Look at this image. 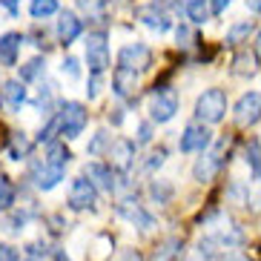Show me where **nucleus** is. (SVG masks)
<instances>
[{
    "instance_id": "obj_1",
    "label": "nucleus",
    "mask_w": 261,
    "mask_h": 261,
    "mask_svg": "<svg viewBox=\"0 0 261 261\" xmlns=\"http://www.w3.org/2000/svg\"><path fill=\"white\" fill-rule=\"evenodd\" d=\"M86 121H89V112H86L84 103L77 100H63L58 107V132L63 138H77L81 132L86 129Z\"/></svg>"
},
{
    "instance_id": "obj_2",
    "label": "nucleus",
    "mask_w": 261,
    "mask_h": 261,
    "mask_svg": "<svg viewBox=\"0 0 261 261\" xmlns=\"http://www.w3.org/2000/svg\"><path fill=\"white\" fill-rule=\"evenodd\" d=\"M213 247H224V250H232V247H238L241 241H244V232H241V227H238L232 218H224V215H218L215 221L207 224V236H204Z\"/></svg>"
},
{
    "instance_id": "obj_3",
    "label": "nucleus",
    "mask_w": 261,
    "mask_h": 261,
    "mask_svg": "<svg viewBox=\"0 0 261 261\" xmlns=\"http://www.w3.org/2000/svg\"><path fill=\"white\" fill-rule=\"evenodd\" d=\"M227 115V95L224 89H207L195 100V118L201 123H218Z\"/></svg>"
},
{
    "instance_id": "obj_4",
    "label": "nucleus",
    "mask_w": 261,
    "mask_h": 261,
    "mask_svg": "<svg viewBox=\"0 0 261 261\" xmlns=\"http://www.w3.org/2000/svg\"><path fill=\"white\" fill-rule=\"evenodd\" d=\"M86 63L92 75H103L109 66V49H107V32H89L86 35Z\"/></svg>"
},
{
    "instance_id": "obj_5",
    "label": "nucleus",
    "mask_w": 261,
    "mask_h": 261,
    "mask_svg": "<svg viewBox=\"0 0 261 261\" xmlns=\"http://www.w3.org/2000/svg\"><path fill=\"white\" fill-rule=\"evenodd\" d=\"M224 149H227V141H218L210 152H201V158L195 161V167H192V175H195L198 184H210L215 178V172H218L221 164H224Z\"/></svg>"
},
{
    "instance_id": "obj_6",
    "label": "nucleus",
    "mask_w": 261,
    "mask_h": 261,
    "mask_svg": "<svg viewBox=\"0 0 261 261\" xmlns=\"http://www.w3.org/2000/svg\"><path fill=\"white\" fill-rule=\"evenodd\" d=\"M178 112V92L172 86H155V95H152V103H149V118L155 123H167L172 121V115Z\"/></svg>"
},
{
    "instance_id": "obj_7",
    "label": "nucleus",
    "mask_w": 261,
    "mask_h": 261,
    "mask_svg": "<svg viewBox=\"0 0 261 261\" xmlns=\"http://www.w3.org/2000/svg\"><path fill=\"white\" fill-rule=\"evenodd\" d=\"M63 175H66V167H55V164L46 161V158L38 161V164H32V169H29L32 184L38 187V190H43V192L55 190V187L63 181Z\"/></svg>"
},
{
    "instance_id": "obj_8",
    "label": "nucleus",
    "mask_w": 261,
    "mask_h": 261,
    "mask_svg": "<svg viewBox=\"0 0 261 261\" xmlns=\"http://www.w3.org/2000/svg\"><path fill=\"white\" fill-rule=\"evenodd\" d=\"M232 115H236L238 126H253V123H258L261 121V92L241 95L236 109H232Z\"/></svg>"
},
{
    "instance_id": "obj_9",
    "label": "nucleus",
    "mask_w": 261,
    "mask_h": 261,
    "mask_svg": "<svg viewBox=\"0 0 261 261\" xmlns=\"http://www.w3.org/2000/svg\"><path fill=\"white\" fill-rule=\"evenodd\" d=\"M210 144H213V135H210V129L204 123H190L181 132V141H178L181 152H207Z\"/></svg>"
},
{
    "instance_id": "obj_10",
    "label": "nucleus",
    "mask_w": 261,
    "mask_h": 261,
    "mask_svg": "<svg viewBox=\"0 0 261 261\" xmlns=\"http://www.w3.org/2000/svg\"><path fill=\"white\" fill-rule=\"evenodd\" d=\"M95 201H98V190H95L92 181L86 175L75 178L69 187V207L72 210H92Z\"/></svg>"
},
{
    "instance_id": "obj_11",
    "label": "nucleus",
    "mask_w": 261,
    "mask_h": 261,
    "mask_svg": "<svg viewBox=\"0 0 261 261\" xmlns=\"http://www.w3.org/2000/svg\"><path fill=\"white\" fill-rule=\"evenodd\" d=\"M149 61H152V52H149V46H144V43H126V46L118 52V66H126V69H146L149 66Z\"/></svg>"
},
{
    "instance_id": "obj_12",
    "label": "nucleus",
    "mask_w": 261,
    "mask_h": 261,
    "mask_svg": "<svg viewBox=\"0 0 261 261\" xmlns=\"http://www.w3.org/2000/svg\"><path fill=\"white\" fill-rule=\"evenodd\" d=\"M115 213L121 215L123 221L135 224V227H141V230H149V227L155 224V218L146 213L135 198H121V201H118V207H115Z\"/></svg>"
},
{
    "instance_id": "obj_13",
    "label": "nucleus",
    "mask_w": 261,
    "mask_h": 261,
    "mask_svg": "<svg viewBox=\"0 0 261 261\" xmlns=\"http://www.w3.org/2000/svg\"><path fill=\"white\" fill-rule=\"evenodd\" d=\"M84 175L95 184V190H103V192H115L118 190V178H115V169L109 164H100V161H92L84 167Z\"/></svg>"
},
{
    "instance_id": "obj_14",
    "label": "nucleus",
    "mask_w": 261,
    "mask_h": 261,
    "mask_svg": "<svg viewBox=\"0 0 261 261\" xmlns=\"http://www.w3.org/2000/svg\"><path fill=\"white\" fill-rule=\"evenodd\" d=\"M112 92L121 100H135V92H138V72L126 69V66H118L112 72Z\"/></svg>"
},
{
    "instance_id": "obj_15",
    "label": "nucleus",
    "mask_w": 261,
    "mask_h": 261,
    "mask_svg": "<svg viewBox=\"0 0 261 261\" xmlns=\"http://www.w3.org/2000/svg\"><path fill=\"white\" fill-rule=\"evenodd\" d=\"M26 103V86L23 81H6L0 86V109L3 112H20Z\"/></svg>"
},
{
    "instance_id": "obj_16",
    "label": "nucleus",
    "mask_w": 261,
    "mask_h": 261,
    "mask_svg": "<svg viewBox=\"0 0 261 261\" xmlns=\"http://www.w3.org/2000/svg\"><path fill=\"white\" fill-rule=\"evenodd\" d=\"M109 158H112V167L126 172L135 164V141H126V138L115 141V144L109 146Z\"/></svg>"
},
{
    "instance_id": "obj_17",
    "label": "nucleus",
    "mask_w": 261,
    "mask_h": 261,
    "mask_svg": "<svg viewBox=\"0 0 261 261\" xmlns=\"http://www.w3.org/2000/svg\"><path fill=\"white\" fill-rule=\"evenodd\" d=\"M138 20L144 26H149L152 32H169L172 29V20H169V15L167 12H161L158 6H138Z\"/></svg>"
},
{
    "instance_id": "obj_18",
    "label": "nucleus",
    "mask_w": 261,
    "mask_h": 261,
    "mask_svg": "<svg viewBox=\"0 0 261 261\" xmlns=\"http://www.w3.org/2000/svg\"><path fill=\"white\" fill-rule=\"evenodd\" d=\"M81 32H84V23L77 20L75 12H61V20H58V38H61L63 46H69L81 38Z\"/></svg>"
},
{
    "instance_id": "obj_19",
    "label": "nucleus",
    "mask_w": 261,
    "mask_h": 261,
    "mask_svg": "<svg viewBox=\"0 0 261 261\" xmlns=\"http://www.w3.org/2000/svg\"><path fill=\"white\" fill-rule=\"evenodd\" d=\"M20 43H23V38H20L17 32H6V35H0V63H3V66H15V63H17Z\"/></svg>"
},
{
    "instance_id": "obj_20",
    "label": "nucleus",
    "mask_w": 261,
    "mask_h": 261,
    "mask_svg": "<svg viewBox=\"0 0 261 261\" xmlns=\"http://www.w3.org/2000/svg\"><path fill=\"white\" fill-rule=\"evenodd\" d=\"M258 72V55L250 52V49H241V52L232 58V75L238 77H253Z\"/></svg>"
},
{
    "instance_id": "obj_21",
    "label": "nucleus",
    "mask_w": 261,
    "mask_h": 261,
    "mask_svg": "<svg viewBox=\"0 0 261 261\" xmlns=\"http://www.w3.org/2000/svg\"><path fill=\"white\" fill-rule=\"evenodd\" d=\"M184 12L192 23H204V20H210V15H213V6H210V0H187Z\"/></svg>"
},
{
    "instance_id": "obj_22",
    "label": "nucleus",
    "mask_w": 261,
    "mask_h": 261,
    "mask_svg": "<svg viewBox=\"0 0 261 261\" xmlns=\"http://www.w3.org/2000/svg\"><path fill=\"white\" fill-rule=\"evenodd\" d=\"M29 149H32V141L26 138L23 132H12V135H9V155H12L15 161H23L26 155H29Z\"/></svg>"
},
{
    "instance_id": "obj_23",
    "label": "nucleus",
    "mask_w": 261,
    "mask_h": 261,
    "mask_svg": "<svg viewBox=\"0 0 261 261\" xmlns=\"http://www.w3.org/2000/svg\"><path fill=\"white\" fill-rule=\"evenodd\" d=\"M69 149H66V144H61V141H49L46 146V161L55 164V167H66L69 164Z\"/></svg>"
},
{
    "instance_id": "obj_24",
    "label": "nucleus",
    "mask_w": 261,
    "mask_h": 261,
    "mask_svg": "<svg viewBox=\"0 0 261 261\" xmlns=\"http://www.w3.org/2000/svg\"><path fill=\"white\" fill-rule=\"evenodd\" d=\"M178 253H181V241L178 238H167V241H161V244L155 247L152 261H172Z\"/></svg>"
},
{
    "instance_id": "obj_25",
    "label": "nucleus",
    "mask_w": 261,
    "mask_h": 261,
    "mask_svg": "<svg viewBox=\"0 0 261 261\" xmlns=\"http://www.w3.org/2000/svg\"><path fill=\"white\" fill-rule=\"evenodd\" d=\"M255 29L253 20H238L236 26H230V32H227V43H241L244 38H250Z\"/></svg>"
},
{
    "instance_id": "obj_26",
    "label": "nucleus",
    "mask_w": 261,
    "mask_h": 261,
    "mask_svg": "<svg viewBox=\"0 0 261 261\" xmlns=\"http://www.w3.org/2000/svg\"><path fill=\"white\" fill-rule=\"evenodd\" d=\"M43 69H46V61L38 55V58H32L29 63L20 66V81H38V77L43 75Z\"/></svg>"
},
{
    "instance_id": "obj_27",
    "label": "nucleus",
    "mask_w": 261,
    "mask_h": 261,
    "mask_svg": "<svg viewBox=\"0 0 261 261\" xmlns=\"http://www.w3.org/2000/svg\"><path fill=\"white\" fill-rule=\"evenodd\" d=\"M29 12L32 17H49V15H58L61 9H58V0H32L29 3Z\"/></svg>"
},
{
    "instance_id": "obj_28",
    "label": "nucleus",
    "mask_w": 261,
    "mask_h": 261,
    "mask_svg": "<svg viewBox=\"0 0 261 261\" xmlns=\"http://www.w3.org/2000/svg\"><path fill=\"white\" fill-rule=\"evenodd\" d=\"M247 164H250V169H253V178L261 181V144L255 138L247 144Z\"/></svg>"
},
{
    "instance_id": "obj_29",
    "label": "nucleus",
    "mask_w": 261,
    "mask_h": 261,
    "mask_svg": "<svg viewBox=\"0 0 261 261\" xmlns=\"http://www.w3.org/2000/svg\"><path fill=\"white\" fill-rule=\"evenodd\" d=\"M149 195H152V201H158V204H167V201L172 198V184H169V181H152V184H149Z\"/></svg>"
},
{
    "instance_id": "obj_30",
    "label": "nucleus",
    "mask_w": 261,
    "mask_h": 261,
    "mask_svg": "<svg viewBox=\"0 0 261 261\" xmlns=\"http://www.w3.org/2000/svg\"><path fill=\"white\" fill-rule=\"evenodd\" d=\"M187 261H213V244H210L207 238H201L198 244H195V247L190 250Z\"/></svg>"
},
{
    "instance_id": "obj_31",
    "label": "nucleus",
    "mask_w": 261,
    "mask_h": 261,
    "mask_svg": "<svg viewBox=\"0 0 261 261\" xmlns=\"http://www.w3.org/2000/svg\"><path fill=\"white\" fill-rule=\"evenodd\" d=\"M52 100H55V92H52V86H40V92H38V98H35V103H38V109H43V112H46L49 118L55 115L52 112Z\"/></svg>"
},
{
    "instance_id": "obj_32",
    "label": "nucleus",
    "mask_w": 261,
    "mask_h": 261,
    "mask_svg": "<svg viewBox=\"0 0 261 261\" xmlns=\"http://www.w3.org/2000/svg\"><path fill=\"white\" fill-rule=\"evenodd\" d=\"M109 138H112V135H109L107 129L95 132V138H92V144L86 146V152H89V155H100L103 149H107V146H112V144H109Z\"/></svg>"
},
{
    "instance_id": "obj_33",
    "label": "nucleus",
    "mask_w": 261,
    "mask_h": 261,
    "mask_svg": "<svg viewBox=\"0 0 261 261\" xmlns=\"http://www.w3.org/2000/svg\"><path fill=\"white\" fill-rule=\"evenodd\" d=\"M12 204H15V187L6 178H0V213H6Z\"/></svg>"
},
{
    "instance_id": "obj_34",
    "label": "nucleus",
    "mask_w": 261,
    "mask_h": 261,
    "mask_svg": "<svg viewBox=\"0 0 261 261\" xmlns=\"http://www.w3.org/2000/svg\"><path fill=\"white\" fill-rule=\"evenodd\" d=\"M103 6H107V0H77V9L89 17H100L103 15Z\"/></svg>"
},
{
    "instance_id": "obj_35",
    "label": "nucleus",
    "mask_w": 261,
    "mask_h": 261,
    "mask_svg": "<svg viewBox=\"0 0 261 261\" xmlns=\"http://www.w3.org/2000/svg\"><path fill=\"white\" fill-rule=\"evenodd\" d=\"M63 75H69L72 81H77V77H81V63H77V58H72V55H66V58H63Z\"/></svg>"
},
{
    "instance_id": "obj_36",
    "label": "nucleus",
    "mask_w": 261,
    "mask_h": 261,
    "mask_svg": "<svg viewBox=\"0 0 261 261\" xmlns=\"http://www.w3.org/2000/svg\"><path fill=\"white\" fill-rule=\"evenodd\" d=\"M152 141V123H138V144H149Z\"/></svg>"
},
{
    "instance_id": "obj_37",
    "label": "nucleus",
    "mask_w": 261,
    "mask_h": 261,
    "mask_svg": "<svg viewBox=\"0 0 261 261\" xmlns=\"http://www.w3.org/2000/svg\"><path fill=\"white\" fill-rule=\"evenodd\" d=\"M164 158H167V152H164V149L152 152V155H149V161L144 164V169H155V167H161V164H164Z\"/></svg>"
},
{
    "instance_id": "obj_38",
    "label": "nucleus",
    "mask_w": 261,
    "mask_h": 261,
    "mask_svg": "<svg viewBox=\"0 0 261 261\" xmlns=\"http://www.w3.org/2000/svg\"><path fill=\"white\" fill-rule=\"evenodd\" d=\"M23 221H26V215H12V218H9V227H6V230L20 232V230H23Z\"/></svg>"
},
{
    "instance_id": "obj_39",
    "label": "nucleus",
    "mask_w": 261,
    "mask_h": 261,
    "mask_svg": "<svg viewBox=\"0 0 261 261\" xmlns=\"http://www.w3.org/2000/svg\"><path fill=\"white\" fill-rule=\"evenodd\" d=\"M0 261H17L15 247H9V244H0Z\"/></svg>"
},
{
    "instance_id": "obj_40",
    "label": "nucleus",
    "mask_w": 261,
    "mask_h": 261,
    "mask_svg": "<svg viewBox=\"0 0 261 261\" xmlns=\"http://www.w3.org/2000/svg\"><path fill=\"white\" fill-rule=\"evenodd\" d=\"M100 81H103V75H92V81H89V98H98V92H100Z\"/></svg>"
},
{
    "instance_id": "obj_41",
    "label": "nucleus",
    "mask_w": 261,
    "mask_h": 261,
    "mask_svg": "<svg viewBox=\"0 0 261 261\" xmlns=\"http://www.w3.org/2000/svg\"><path fill=\"white\" fill-rule=\"evenodd\" d=\"M215 261H250L244 253H236V250H230V253H224V255H218Z\"/></svg>"
},
{
    "instance_id": "obj_42",
    "label": "nucleus",
    "mask_w": 261,
    "mask_h": 261,
    "mask_svg": "<svg viewBox=\"0 0 261 261\" xmlns=\"http://www.w3.org/2000/svg\"><path fill=\"white\" fill-rule=\"evenodd\" d=\"M232 0H210V6H213V15H221L224 9L230 6Z\"/></svg>"
},
{
    "instance_id": "obj_43",
    "label": "nucleus",
    "mask_w": 261,
    "mask_h": 261,
    "mask_svg": "<svg viewBox=\"0 0 261 261\" xmlns=\"http://www.w3.org/2000/svg\"><path fill=\"white\" fill-rule=\"evenodd\" d=\"M118 261H144V258H141V253H138V250H123V253H121V258H118Z\"/></svg>"
},
{
    "instance_id": "obj_44",
    "label": "nucleus",
    "mask_w": 261,
    "mask_h": 261,
    "mask_svg": "<svg viewBox=\"0 0 261 261\" xmlns=\"http://www.w3.org/2000/svg\"><path fill=\"white\" fill-rule=\"evenodd\" d=\"M175 38H178V43H181V40H190L192 35H190V29H187V26H178V29H175Z\"/></svg>"
},
{
    "instance_id": "obj_45",
    "label": "nucleus",
    "mask_w": 261,
    "mask_h": 261,
    "mask_svg": "<svg viewBox=\"0 0 261 261\" xmlns=\"http://www.w3.org/2000/svg\"><path fill=\"white\" fill-rule=\"evenodd\" d=\"M247 9H250L253 15H258L261 12V0H247Z\"/></svg>"
},
{
    "instance_id": "obj_46",
    "label": "nucleus",
    "mask_w": 261,
    "mask_h": 261,
    "mask_svg": "<svg viewBox=\"0 0 261 261\" xmlns=\"http://www.w3.org/2000/svg\"><path fill=\"white\" fill-rule=\"evenodd\" d=\"M255 43H258V52H261V32H258V40H255Z\"/></svg>"
},
{
    "instance_id": "obj_47",
    "label": "nucleus",
    "mask_w": 261,
    "mask_h": 261,
    "mask_svg": "<svg viewBox=\"0 0 261 261\" xmlns=\"http://www.w3.org/2000/svg\"><path fill=\"white\" fill-rule=\"evenodd\" d=\"M158 3H164V0H155V6H158Z\"/></svg>"
},
{
    "instance_id": "obj_48",
    "label": "nucleus",
    "mask_w": 261,
    "mask_h": 261,
    "mask_svg": "<svg viewBox=\"0 0 261 261\" xmlns=\"http://www.w3.org/2000/svg\"><path fill=\"white\" fill-rule=\"evenodd\" d=\"M26 261H35V258H26Z\"/></svg>"
}]
</instances>
